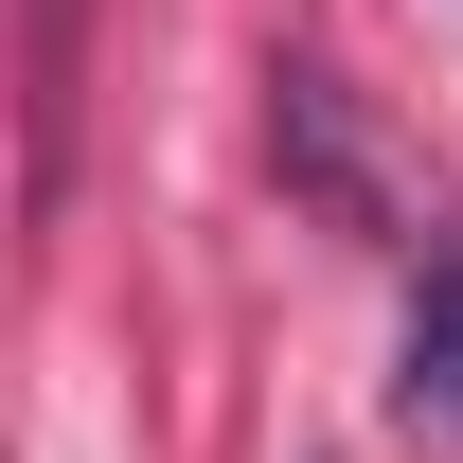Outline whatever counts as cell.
<instances>
[{"mask_svg": "<svg viewBox=\"0 0 463 463\" xmlns=\"http://www.w3.org/2000/svg\"><path fill=\"white\" fill-rule=\"evenodd\" d=\"M268 143H286V178L321 196L339 232H392V178H374V143L339 125V71H286V108H268Z\"/></svg>", "mask_w": 463, "mask_h": 463, "instance_id": "1", "label": "cell"}, {"mask_svg": "<svg viewBox=\"0 0 463 463\" xmlns=\"http://www.w3.org/2000/svg\"><path fill=\"white\" fill-rule=\"evenodd\" d=\"M392 410L463 446V232L428 250V286H410V356H392Z\"/></svg>", "mask_w": 463, "mask_h": 463, "instance_id": "2", "label": "cell"}]
</instances>
